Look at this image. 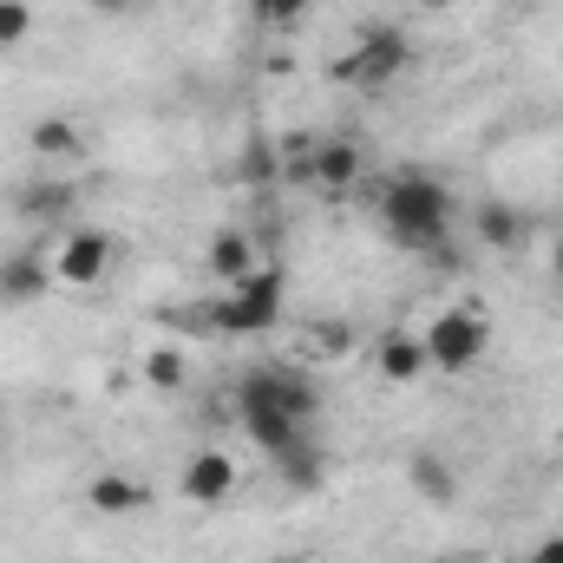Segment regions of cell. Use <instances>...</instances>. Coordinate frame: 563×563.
<instances>
[{"label":"cell","mask_w":563,"mask_h":563,"mask_svg":"<svg viewBox=\"0 0 563 563\" xmlns=\"http://www.w3.org/2000/svg\"><path fill=\"white\" fill-rule=\"evenodd\" d=\"M314 347H321V354H347V347H354V328H347V321H321V328H314Z\"/></svg>","instance_id":"44dd1931"},{"label":"cell","mask_w":563,"mask_h":563,"mask_svg":"<svg viewBox=\"0 0 563 563\" xmlns=\"http://www.w3.org/2000/svg\"><path fill=\"white\" fill-rule=\"evenodd\" d=\"M551 276L563 282V230H558V236H551Z\"/></svg>","instance_id":"d4e9b609"},{"label":"cell","mask_w":563,"mask_h":563,"mask_svg":"<svg viewBox=\"0 0 563 563\" xmlns=\"http://www.w3.org/2000/svg\"><path fill=\"white\" fill-rule=\"evenodd\" d=\"M256 7L269 26H301V13H308V0H256Z\"/></svg>","instance_id":"7402d4cb"},{"label":"cell","mask_w":563,"mask_h":563,"mask_svg":"<svg viewBox=\"0 0 563 563\" xmlns=\"http://www.w3.org/2000/svg\"><path fill=\"white\" fill-rule=\"evenodd\" d=\"M558 452H563V432H558Z\"/></svg>","instance_id":"83f0119b"},{"label":"cell","mask_w":563,"mask_h":563,"mask_svg":"<svg viewBox=\"0 0 563 563\" xmlns=\"http://www.w3.org/2000/svg\"><path fill=\"white\" fill-rule=\"evenodd\" d=\"M236 413H243V426H250V439L269 452V459H282V452H295V445H308V420H295L288 407H276L269 400V387L256 380V367L236 380Z\"/></svg>","instance_id":"5b68a950"},{"label":"cell","mask_w":563,"mask_h":563,"mask_svg":"<svg viewBox=\"0 0 563 563\" xmlns=\"http://www.w3.org/2000/svg\"><path fill=\"white\" fill-rule=\"evenodd\" d=\"M26 144H33V157H79V151H86V132H79L73 119L46 112V119L26 125Z\"/></svg>","instance_id":"e0dca14e"},{"label":"cell","mask_w":563,"mask_h":563,"mask_svg":"<svg viewBox=\"0 0 563 563\" xmlns=\"http://www.w3.org/2000/svg\"><path fill=\"white\" fill-rule=\"evenodd\" d=\"M380 230H387V243L407 250V256L445 250V236H452V190H445V177H432V170H400V177L380 190Z\"/></svg>","instance_id":"6da1fadb"},{"label":"cell","mask_w":563,"mask_h":563,"mask_svg":"<svg viewBox=\"0 0 563 563\" xmlns=\"http://www.w3.org/2000/svg\"><path fill=\"white\" fill-rule=\"evenodd\" d=\"M33 33V7L26 0H0V53H13Z\"/></svg>","instance_id":"ffe728a7"},{"label":"cell","mask_w":563,"mask_h":563,"mask_svg":"<svg viewBox=\"0 0 563 563\" xmlns=\"http://www.w3.org/2000/svg\"><path fill=\"white\" fill-rule=\"evenodd\" d=\"M531 563H563V531H551V538L531 551Z\"/></svg>","instance_id":"603a6c76"},{"label":"cell","mask_w":563,"mask_h":563,"mask_svg":"<svg viewBox=\"0 0 563 563\" xmlns=\"http://www.w3.org/2000/svg\"><path fill=\"white\" fill-rule=\"evenodd\" d=\"M144 380H151L157 394H177V387L190 380V361H184L177 347H151V354H144Z\"/></svg>","instance_id":"d6986e66"},{"label":"cell","mask_w":563,"mask_h":563,"mask_svg":"<svg viewBox=\"0 0 563 563\" xmlns=\"http://www.w3.org/2000/svg\"><path fill=\"white\" fill-rule=\"evenodd\" d=\"M282 321V269H250L243 282H230V295L210 308L217 334H269Z\"/></svg>","instance_id":"277c9868"},{"label":"cell","mask_w":563,"mask_h":563,"mask_svg":"<svg viewBox=\"0 0 563 563\" xmlns=\"http://www.w3.org/2000/svg\"><path fill=\"white\" fill-rule=\"evenodd\" d=\"M478 236H485L492 250H525V236H531V217H525L518 203H498V197H485V203H478Z\"/></svg>","instance_id":"5bb4252c"},{"label":"cell","mask_w":563,"mask_h":563,"mask_svg":"<svg viewBox=\"0 0 563 563\" xmlns=\"http://www.w3.org/2000/svg\"><path fill=\"white\" fill-rule=\"evenodd\" d=\"M13 210L33 217V223H73L79 184H73V177H26V184L13 190Z\"/></svg>","instance_id":"ba28073f"},{"label":"cell","mask_w":563,"mask_h":563,"mask_svg":"<svg viewBox=\"0 0 563 563\" xmlns=\"http://www.w3.org/2000/svg\"><path fill=\"white\" fill-rule=\"evenodd\" d=\"M413 7H426V13H445V7H452V0H413Z\"/></svg>","instance_id":"484cf974"},{"label":"cell","mask_w":563,"mask_h":563,"mask_svg":"<svg viewBox=\"0 0 563 563\" xmlns=\"http://www.w3.org/2000/svg\"><path fill=\"white\" fill-rule=\"evenodd\" d=\"M276 472H282V485H288V492H314V485H321V472H328V465H321V445L308 439V445L282 452V459H276Z\"/></svg>","instance_id":"ac0fdd59"},{"label":"cell","mask_w":563,"mask_h":563,"mask_svg":"<svg viewBox=\"0 0 563 563\" xmlns=\"http://www.w3.org/2000/svg\"><path fill=\"white\" fill-rule=\"evenodd\" d=\"M203 263H210V276L217 282H243L250 269H256V243H250V230H217L210 250H203Z\"/></svg>","instance_id":"4fadbf2b"},{"label":"cell","mask_w":563,"mask_h":563,"mask_svg":"<svg viewBox=\"0 0 563 563\" xmlns=\"http://www.w3.org/2000/svg\"><path fill=\"white\" fill-rule=\"evenodd\" d=\"M256 380L269 387V400H276V407H288L295 420L314 426V413H321V387H314L301 367H256Z\"/></svg>","instance_id":"7c38bea8"},{"label":"cell","mask_w":563,"mask_h":563,"mask_svg":"<svg viewBox=\"0 0 563 563\" xmlns=\"http://www.w3.org/2000/svg\"><path fill=\"white\" fill-rule=\"evenodd\" d=\"M413 66V40L394 26V20H374V26H361V40L328 66L341 86H354V92H380V86H394L400 73Z\"/></svg>","instance_id":"7a4b0ae2"},{"label":"cell","mask_w":563,"mask_h":563,"mask_svg":"<svg viewBox=\"0 0 563 563\" xmlns=\"http://www.w3.org/2000/svg\"><path fill=\"white\" fill-rule=\"evenodd\" d=\"M308 170H314V184L321 190H354L361 177H367V157H361V144L354 139H321L314 151H308Z\"/></svg>","instance_id":"9c48e42d"},{"label":"cell","mask_w":563,"mask_h":563,"mask_svg":"<svg viewBox=\"0 0 563 563\" xmlns=\"http://www.w3.org/2000/svg\"><path fill=\"white\" fill-rule=\"evenodd\" d=\"M106 269H112V236L106 230H66V243L53 256V276L73 282V288H92Z\"/></svg>","instance_id":"52a82bcc"},{"label":"cell","mask_w":563,"mask_h":563,"mask_svg":"<svg viewBox=\"0 0 563 563\" xmlns=\"http://www.w3.org/2000/svg\"><path fill=\"white\" fill-rule=\"evenodd\" d=\"M92 13H125V7H139V0H86Z\"/></svg>","instance_id":"cb8c5ba5"},{"label":"cell","mask_w":563,"mask_h":563,"mask_svg":"<svg viewBox=\"0 0 563 563\" xmlns=\"http://www.w3.org/2000/svg\"><path fill=\"white\" fill-rule=\"evenodd\" d=\"M407 478H413V492H420L426 505H452V498H459V472H452V459H439V452H413Z\"/></svg>","instance_id":"2e32d148"},{"label":"cell","mask_w":563,"mask_h":563,"mask_svg":"<svg viewBox=\"0 0 563 563\" xmlns=\"http://www.w3.org/2000/svg\"><path fill=\"white\" fill-rule=\"evenodd\" d=\"M374 367H380V380H387V387H413V380L426 374V341H420V334H407V328L380 334Z\"/></svg>","instance_id":"8fae6325"},{"label":"cell","mask_w":563,"mask_h":563,"mask_svg":"<svg viewBox=\"0 0 563 563\" xmlns=\"http://www.w3.org/2000/svg\"><path fill=\"white\" fill-rule=\"evenodd\" d=\"M86 505H92L99 518H132V511L151 505V485L132 478V472H99V478L86 485Z\"/></svg>","instance_id":"30bf717a"},{"label":"cell","mask_w":563,"mask_h":563,"mask_svg":"<svg viewBox=\"0 0 563 563\" xmlns=\"http://www.w3.org/2000/svg\"><path fill=\"white\" fill-rule=\"evenodd\" d=\"M53 282L59 276H53L40 256H7V263H0V301H40Z\"/></svg>","instance_id":"9a60e30c"},{"label":"cell","mask_w":563,"mask_h":563,"mask_svg":"<svg viewBox=\"0 0 563 563\" xmlns=\"http://www.w3.org/2000/svg\"><path fill=\"white\" fill-rule=\"evenodd\" d=\"M420 341H426V367L465 374V367H478V361L492 354V321L472 314V308H439L420 328Z\"/></svg>","instance_id":"3957f363"},{"label":"cell","mask_w":563,"mask_h":563,"mask_svg":"<svg viewBox=\"0 0 563 563\" xmlns=\"http://www.w3.org/2000/svg\"><path fill=\"white\" fill-rule=\"evenodd\" d=\"M0 439H7V420H0Z\"/></svg>","instance_id":"4316f807"},{"label":"cell","mask_w":563,"mask_h":563,"mask_svg":"<svg viewBox=\"0 0 563 563\" xmlns=\"http://www.w3.org/2000/svg\"><path fill=\"white\" fill-rule=\"evenodd\" d=\"M236 485H243V472H236V459H230V452H217V445L190 452V459H184V472H177V498H184V505H197V511L230 505V498H236Z\"/></svg>","instance_id":"8992f818"}]
</instances>
